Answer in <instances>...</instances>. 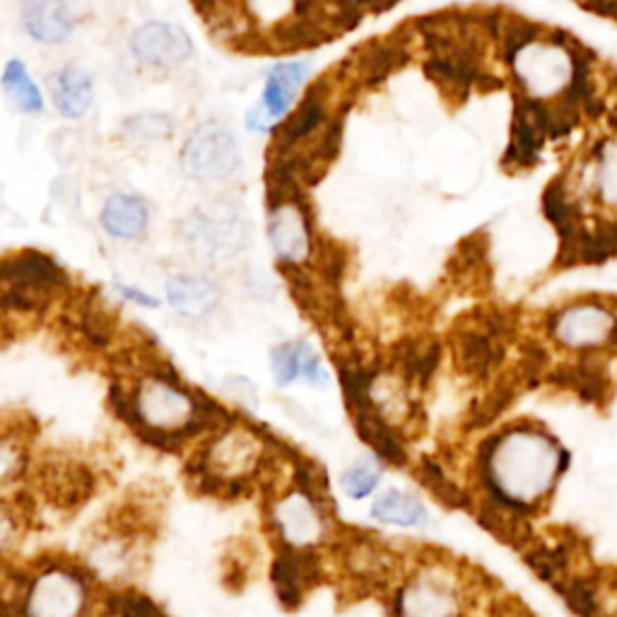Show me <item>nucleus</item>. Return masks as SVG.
<instances>
[{
  "instance_id": "1",
  "label": "nucleus",
  "mask_w": 617,
  "mask_h": 617,
  "mask_svg": "<svg viewBox=\"0 0 617 617\" xmlns=\"http://www.w3.org/2000/svg\"><path fill=\"white\" fill-rule=\"evenodd\" d=\"M112 405L145 444L176 451L186 439L217 432L223 415L208 399L191 393L172 369L150 367L131 389H112Z\"/></svg>"
},
{
  "instance_id": "2",
  "label": "nucleus",
  "mask_w": 617,
  "mask_h": 617,
  "mask_svg": "<svg viewBox=\"0 0 617 617\" xmlns=\"http://www.w3.org/2000/svg\"><path fill=\"white\" fill-rule=\"evenodd\" d=\"M567 463V451L536 428H512L497 439H487L477 456L487 495L512 502L526 514L553 490Z\"/></svg>"
},
{
  "instance_id": "3",
  "label": "nucleus",
  "mask_w": 617,
  "mask_h": 617,
  "mask_svg": "<svg viewBox=\"0 0 617 617\" xmlns=\"http://www.w3.org/2000/svg\"><path fill=\"white\" fill-rule=\"evenodd\" d=\"M268 531L278 553H319L333 538V512L307 461L295 463V483L270 500Z\"/></svg>"
},
{
  "instance_id": "4",
  "label": "nucleus",
  "mask_w": 617,
  "mask_h": 617,
  "mask_svg": "<svg viewBox=\"0 0 617 617\" xmlns=\"http://www.w3.org/2000/svg\"><path fill=\"white\" fill-rule=\"evenodd\" d=\"M266 463L268 446L264 439L241 422H229L191 461L188 475L208 495L237 497L264 473Z\"/></svg>"
},
{
  "instance_id": "5",
  "label": "nucleus",
  "mask_w": 617,
  "mask_h": 617,
  "mask_svg": "<svg viewBox=\"0 0 617 617\" xmlns=\"http://www.w3.org/2000/svg\"><path fill=\"white\" fill-rule=\"evenodd\" d=\"M179 239L188 256L203 266H227L251 244V223L235 200H210L179 223Z\"/></svg>"
},
{
  "instance_id": "6",
  "label": "nucleus",
  "mask_w": 617,
  "mask_h": 617,
  "mask_svg": "<svg viewBox=\"0 0 617 617\" xmlns=\"http://www.w3.org/2000/svg\"><path fill=\"white\" fill-rule=\"evenodd\" d=\"M65 272L39 251H20L0 258V309L34 313L68 290Z\"/></svg>"
},
{
  "instance_id": "7",
  "label": "nucleus",
  "mask_w": 617,
  "mask_h": 617,
  "mask_svg": "<svg viewBox=\"0 0 617 617\" xmlns=\"http://www.w3.org/2000/svg\"><path fill=\"white\" fill-rule=\"evenodd\" d=\"M182 169L198 184L229 182L241 169V150L235 133L217 121L200 123L182 147Z\"/></svg>"
},
{
  "instance_id": "8",
  "label": "nucleus",
  "mask_w": 617,
  "mask_h": 617,
  "mask_svg": "<svg viewBox=\"0 0 617 617\" xmlns=\"http://www.w3.org/2000/svg\"><path fill=\"white\" fill-rule=\"evenodd\" d=\"M268 241L287 272H299L317 254L311 217L301 194L270 196Z\"/></svg>"
},
{
  "instance_id": "9",
  "label": "nucleus",
  "mask_w": 617,
  "mask_h": 617,
  "mask_svg": "<svg viewBox=\"0 0 617 617\" xmlns=\"http://www.w3.org/2000/svg\"><path fill=\"white\" fill-rule=\"evenodd\" d=\"M128 49L135 61L153 68V71H174L191 59L194 41L184 27L153 20L135 27L128 39Z\"/></svg>"
},
{
  "instance_id": "10",
  "label": "nucleus",
  "mask_w": 617,
  "mask_h": 617,
  "mask_svg": "<svg viewBox=\"0 0 617 617\" xmlns=\"http://www.w3.org/2000/svg\"><path fill=\"white\" fill-rule=\"evenodd\" d=\"M395 617H461L459 598L442 574L422 569L393 596Z\"/></svg>"
},
{
  "instance_id": "11",
  "label": "nucleus",
  "mask_w": 617,
  "mask_h": 617,
  "mask_svg": "<svg viewBox=\"0 0 617 617\" xmlns=\"http://www.w3.org/2000/svg\"><path fill=\"white\" fill-rule=\"evenodd\" d=\"M617 331V317L600 305L562 309L553 317L551 333L557 342L572 350H596L610 346Z\"/></svg>"
},
{
  "instance_id": "12",
  "label": "nucleus",
  "mask_w": 617,
  "mask_h": 617,
  "mask_svg": "<svg viewBox=\"0 0 617 617\" xmlns=\"http://www.w3.org/2000/svg\"><path fill=\"white\" fill-rule=\"evenodd\" d=\"M321 577L323 567L319 553H278L270 569L272 588L287 610L299 608L321 584Z\"/></svg>"
},
{
  "instance_id": "13",
  "label": "nucleus",
  "mask_w": 617,
  "mask_h": 617,
  "mask_svg": "<svg viewBox=\"0 0 617 617\" xmlns=\"http://www.w3.org/2000/svg\"><path fill=\"white\" fill-rule=\"evenodd\" d=\"M311 75L309 61H278L266 75L260 102L256 104L276 128H280L292 114V109Z\"/></svg>"
},
{
  "instance_id": "14",
  "label": "nucleus",
  "mask_w": 617,
  "mask_h": 617,
  "mask_svg": "<svg viewBox=\"0 0 617 617\" xmlns=\"http://www.w3.org/2000/svg\"><path fill=\"white\" fill-rule=\"evenodd\" d=\"M164 295H167L169 307L179 313V317L191 321L210 317L219 307V301H223L219 285L208 276H198V272H179V276H172L167 285H164Z\"/></svg>"
},
{
  "instance_id": "15",
  "label": "nucleus",
  "mask_w": 617,
  "mask_h": 617,
  "mask_svg": "<svg viewBox=\"0 0 617 617\" xmlns=\"http://www.w3.org/2000/svg\"><path fill=\"white\" fill-rule=\"evenodd\" d=\"M22 27L41 47H61L75 34V10L61 0H37L22 8Z\"/></svg>"
},
{
  "instance_id": "16",
  "label": "nucleus",
  "mask_w": 617,
  "mask_h": 617,
  "mask_svg": "<svg viewBox=\"0 0 617 617\" xmlns=\"http://www.w3.org/2000/svg\"><path fill=\"white\" fill-rule=\"evenodd\" d=\"M51 104L63 119L88 116L94 104V80L80 65H63L47 78Z\"/></svg>"
},
{
  "instance_id": "17",
  "label": "nucleus",
  "mask_w": 617,
  "mask_h": 617,
  "mask_svg": "<svg viewBox=\"0 0 617 617\" xmlns=\"http://www.w3.org/2000/svg\"><path fill=\"white\" fill-rule=\"evenodd\" d=\"M102 227L116 241H138L150 227V205L135 194H112L102 208Z\"/></svg>"
},
{
  "instance_id": "18",
  "label": "nucleus",
  "mask_w": 617,
  "mask_h": 617,
  "mask_svg": "<svg viewBox=\"0 0 617 617\" xmlns=\"http://www.w3.org/2000/svg\"><path fill=\"white\" fill-rule=\"evenodd\" d=\"M504 358V342L492 340L477 328H465L456 338V364L461 372L475 379H485Z\"/></svg>"
},
{
  "instance_id": "19",
  "label": "nucleus",
  "mask_w": 617,
  "mask_h": 617,
  "mask_svg": "<svg viewBox=\"0 0 617 617\" xmlns=\"http://www.w3.org/2000/svg\"><path fill=\"white\" fill-rule=\"evenodd\" d=\"M44 490L47 497L56 506H75L82 500L90 497L92 492V475L82 465L73 463H59V465H44Z\"/></svg>"
},
{
  "instance_id": "20",
  "label": "nucleus",
  "mask_w": 617,
  "mask_h": 617,
  "mask_svg": "<svg viewBox=\"0 0 617 617\" xmlns=\"http://www.w3.org/2000/svg\"><path fill=\"white\" fill-rule=\"evenodd\" d=\"M408 61V49L403 41H374L364 47L354 59V78L364 85H377Z\"/></svg>"
},
{
  "instance_id": "21",
  "label": "nucleus",
  "mask_w": 617,
  "mask_h": 617,
  "mask_svg": "<svg viewBox=\"0 0 617 617\" xmlns=\"http://www.w3.org/2000/svg\"><path fill=\"white\" fill-rule=\"evenodd\" d=\"M547 381L557 383L562 389H574L579 393V399H584L586 403H603L610 389L606 369L600 364H588V362L557 367L547 374Z\"/></svg>"
},
{
  "instance_id": "22",
  "label": "nucleus",
  "mask_w": 617,
  "mask_h": 617,
  "mask_svg": "<svg viewBox=\"0 0 617 617\" xmlns=\"http://www.w3.org/2000/svg\"><path fill=\"white\" fill-rule=\"evenodd\" d=\"M372 518L379 524L399 528H420L428 524V510L415 497L401 490H387L372 504Z\"/></svg>"
},
{
  "instance_id": "23",
  "label": "nucleus",
  "mask_w": 617,
  "mask_h": 617,
  "mask_svg": "<svg viewBox=\"0 0 617 617\" xmlns=\"http://www.w3.org/2000/svg\"><path fill=\"white\" fill-rule=\"evenodd\" d=\"M0 88H3L8 102L16 106L18 112L30 116L44 112V94H41L39 85L20 59H12L6 63L3 75H0Z\"/></svg>"
},
{
  "instance_id": "24",
  "label": "nucleus",
  "mask_w": 617,
  "mask_h": 617,
  "mask_svg": "<svg viewBox=\"0 0 617 617\" xmlns=\"http://www.w3.org/2000/svg\"><path fill=\"white\" fill-rule=\"evenodd\" d=\"M90 617H167V613L145 594L119 588V592H106Z\"/></svg>"
},
{
  "instance_id": "25",
  "label": "nucleus",
  "mask_w": 617,
  "mask_h": 617,
  "mask_svg": "<svg viewBox=\"0 0 617 617\" xmlns=\"http://www.w3.org/2000/svg\"><path fill=\"white\" fill-rule=\"evenodd\" d=\"M27 436L20 428H0V490L16 485L30 469Z\"/></svg>"
},
{
  "instance_id": "26",
  "label": "nucleus",
  "mask_w": 617,
  "mask_h": 617,
  "mask_svg": "<svg viewBox=\"0 0 617 617\" xmlns=\"http://www.w3.org/2000/svg\"><path fill=\"white\" fill-rule=\"evenodd\" d=\"M174 133V121L164 112H141L121 123V138L131 145H153L169 138Z\"/></svg>"
},
{
  "instance_id": "27",
  "label": "nucleus",
  "mask_w": 617,
  "mask_h": 617,
  "mask_svg": "<svg viewBox=\"0 0 617 617\" xmlns=\"http://www.w3.org/2000/svg\"><path fill=\"white\" fill-rule=\"evenodd\" d=\"M418 475L422 480V485L428 487L436 500H442V504L451 506V510H471V506H473V500L465 495V492L456 483H451V480L444 473V469L436 461L424 459L418 465Z\"/></svg>"
},
{
  "instance_id": "28",
  "label": "nucleus",
  "mask_w": 617,
  "mask_h": 617,
  "mask_svg": "<svg viewBox=\"0 0 617 617\" xmlns=\"http://www.w3.org/2000/svg\"><path fill=\"white\" fill-rule=\"evenodd\" d=\"M526 565L538 574L543 582L557 584L567 577L569 547L567 545H536L524 553Z\"/></svg>"
},
{
  "instance_id": "29",
  "label": "nucleus",
  "mask_w": 617,
  "mask_h": 617,
  "mask_svg": "<svg viewBox=\"0 0 617 617\" xmlns=\"http://www.w3.org/2000/svg\"><path fill=\"white\" fill-rule=\"evenodd\" d=\"M381 480V463L379 459H360L350 469L342 471L340 487L350 500H364L372 495Z\"/></svg>"
},
{
  "instance_id": "30",
  "label": "nucleus",
  "mask_w": 617,
  "mask_h": 617,
  "mask_svg": "<svg viewBox=\"0 0 617 617\" xmlns=\"http://www.w3.org/2000/svg\"><path fill=\"white\" fill-rule=\"evenodd\" d=\"M555 592L579 617L598 615V588L588 577H565L555 584Z\"/></svg>"
},
{
  "instance_id": "31",
  "label": "nucleus",
  "mask_w": 617,
  "mask_h": 617,
  "mask_svg": "<svg viewBox=\"0 0 617 617\" xmlns=\"http://www.w3.org/2000/svg\"><path fill=\"white\" fill-rule=\"evenodd\" d=\"M594 167L600 196L617 203V141H600L594 153Z\"/></svg>"
},
{
  "instance_id": "32",
  "label": "nucleus",
  "mask_w": 617,
  "mask_h": 617,
  "mask_svg": "<svg viewBox=\"0 0 617 617\" xmlns=\"http://www.w3.org/2000/svg\"><path fill=\"white\" fill-rule=\"evenodd\" d=\"M295 348V362H297V377L309 381L311 387L317 389H328V383H331V374L326 372V367L321 362V354L317 352V348L311 346L309 340H295L292 342Z\"/></svg>"
},
{
  "instance_id": "33",
  "label": "nucleus",
  "mask_w": 617,
  "mask_h": 617,
  "mask_svg": "<svg viewBox=\"0 0 617 617\" xmlns=\"http://www.w3.org/2000/svg\"><path fill=\"white\" fill-rule=\"evenodd\" d=\"M78 328H82V333H85V338L90 340V346L92 348H106L109 342H112L114 338V319H112V313L104 311L102 307H94V305H88L85 311L80 313V321H78Z\"/></svg>"
},
{
  "instance_id": "34",
  "label": "nucleus",
  "mask_w": 617,
  "mask_h": 617,
  "mask_svg": "<svg viewBox=\"0 0 617 617\" xmlns=\"http://www.w3.org/2000/svg\"><path fill=\"white\" fill-rule=\"evenodd\" d=\"M22 531V514L16 504L0 500V559H3L12 547H16Z\"/></svg>"
},
{
  "instance_id": "35",
  "label": "nucleus",
  "mask_w": 617,
  "mask_h": 617,
  "mask_svg": "<svg viewBox=\"0 0 617 617\" xmlns=\"http://www.w3.org/2000/svg\"><path fill=\"white\" fill-rule=\"evenodd\" d=\"M270 369L272 379H276L278 387H290L292 381H297V362H295V348L292 342H282L270 350Z\"/></svg>"
},
{
  "instance_id": "36",
  "label": "nucleus",
  "mask_w": 617,
  "mask_h": 617,
  "mask_svg": "<svg viewBox=\"0 0 617 617\" xmlns=\"http://www.w3.org/2000/svg\"><path fill=\"white\" fill-rule=\"evenodd\" d=\"M223 393L239 405L254 408L258 403V389L251 379L246 377H225L223 381Z\"/></svg>"
},
{
  "instance_id": "37",
  "label": "nucleus",
  "mask_w": 617,
  "mask_h": 617,
  "mask_svg": "<svg viewBox=\"0 0 617 617\" xmlns=\"http://www.w3.org/2000/svg\"><path fill=\"white\" fill-rule=\"evenodd\" d=\"M114 290L126 299L131 301V305H138V307H145V309H157L160 307V299L153 297V295H147L145 290H141V287H135V285H126V282H114Z\"/></svg>"
},
{
  "instance_id": "38",
  "label": "nucleus",
  "mask_w": 617,
  "mask_h": 617,
  "mask_svg": "<svg viewBox=\"0 0 617 617\" xmlns=\"http://www.w3.org/2000/svg\"><path fill=\"white\" fill-rule=\"evenodd\" d=\"M613 229H615V235H617V219L613 223Z\"/></svg>"
}]
</instances>
